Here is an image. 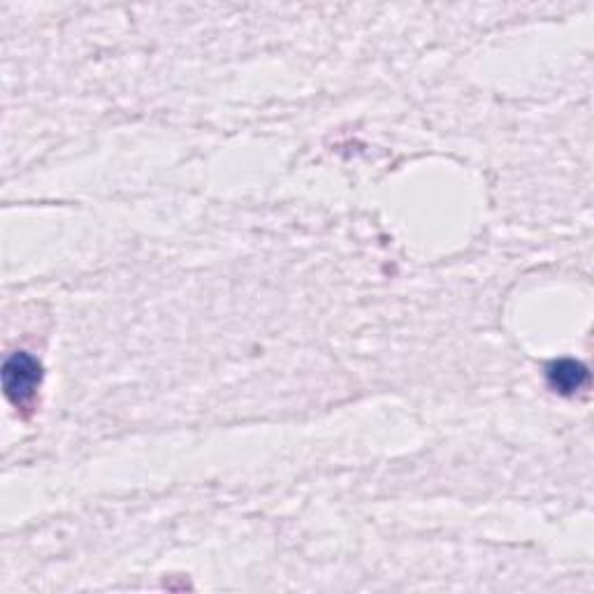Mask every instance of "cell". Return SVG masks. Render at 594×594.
Listing matches in <instances>:
<instances>
[{"instance_id":"2","label":"cell","mask_w":594,"mask_h":594,"mask_svg":"<svg viewBox=\"0 0 594 594\" xmlns=\"http://www.w3.org/2000/svg\"><path fill=\"white\" fill-rule=\"evenodd\" d=\"M546 376H548V386L560 395H567V398L569 395L581 392L590 381L587 367L579 361H571V358L550 363L546 369Z\"/></svg>"},{"instance_id":"1","label":"cell","mask_w":594,"mask_h":594,"mask_svg":"<svg viewBox=\"0 0 594 594\" xmlns=\"http://www.w3.org/2000/svg\"><path fill=\"white\" fill-rule=\"evenodd\" d=\"M39 384H43V365L24 351L12 353L3 365V390L8 402L16 409H28Z\"/></svg>"}]
</instances>
